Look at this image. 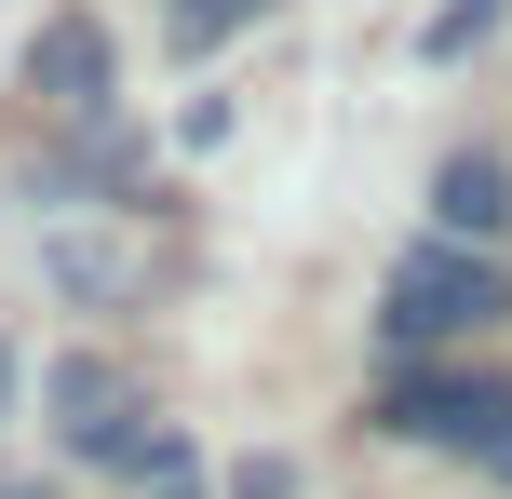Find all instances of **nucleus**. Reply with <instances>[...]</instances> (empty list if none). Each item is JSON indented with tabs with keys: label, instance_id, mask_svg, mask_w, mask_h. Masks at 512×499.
Instances as JSON below:
<instances>
[{
	"label": "nucleus",
	"instance_id": "7ed1b4c3",
	"mask_svg": "<svg viewBox=\"0 0 512 499\" xmlns=\"http://www.w3.org/2000/svg\"><path fill=\"white\" fill-rule=\"evenodd\" d=\"M27 95H41L54 122H108V27H95V14H41V41H27Z\"/></svg>",
	"mask_w": 512,
	"mask_h": 499
},
{
	"label": "nucleus",
	"instance_id": "f257e3e1",
	"mask_svg": "<svg viewBox=\"0 0 512 499\" xmlns=\"http://www.w3.org/2000/svg\"><path fill=\"white\" fill-rule=\"evenodd\" d=\"M486 324H512V270L486 243H418V257H391V284H378V338L391 351H459V338H486Z\"/></svg>",
	"mask_w": 512,
	"mask_h": 499
},
{
	"label": "nucleus",
	"instance_id": "423d86ee",
	"mask_svg": "<svg viewBox=\"0 0 512 499\" xmlns=\"http://www.w3.org/2000/svg\"><path fill=\"white\" fill-rule=\"evenodd\" d=\"M41 270H54L68 297H95V311H108V297L135 284V243H108V230H54V243H41Z\"/></svg>",
	"mask_w": 512,
	"mask_h": 499
},
{
	"label": "nucleus",
	"instance_id": "6e6552de",
	"mask_svg": "<svg viewBox=\"0 0 512 499\" xmlns=\"http://www.w3.org/2000/svg\"><path fill=\"white\" fill-rule=\"evenodd\" d=\"M176 14V41H230V27H256V0H162Z\"/></svg>",
	"mask_w": 512,
	"mask_h": 499
},
{
	"label": "nucleus",
	"instance_id": "39448f33",
	"mask_svg": "<svg viewBox=\"0 0 512 499\" xmlns=\"http://www.w3.org/2000/svg\"><path fill=\"white\" fill-rule=\"evenodd\" d=\"M41 405H54V419H68V446H95L108 419H135V392H122V378L95 365V351H68V365L41 378Z\"/></svg>",
	"mask_w": 512,
	"mask_h": 499
},
{
	"label": "nucleus",
	"instance_id": "9b49d317",
	"mask_svg": "<svg viewBox=\"0 0 512 499\" xmlns=\"http://www.w3.org/2000/svg\"><path fill=\"white\" fill-rule=\"evenodd\" d=\"M162 499H189V486H162Z\"/></svg>",
	"mask_w": 512,
	"mask_h": 499
},
{
	"label": "nucleus",
	"instance_id": "9d476101",
	"mask_svg": "<svg viewBox=\"0 0 512 499\" xmlns=\"http://www.w3.org/2000/svg\"><path fill=\"white\" fill-rule=\"evenodd\" d=\"M0 499H41V486H0Z\"/></svg>",
	"mask_w": 512,
	"mask_h": 499
},
{
	"label": "nucleus",
	"instance_id": "0eeeda50",
	"mask_svg": "<svg viewBox=\"0 0 512 499\" xmlns=\"http://www.w3.org/2000/svg\"><path fill=\"white\" fill-rule=\"evenodd\" d=\"M499 14H512V0H432V27H418V54H432V68H459V54L486 41Z\"/></svg>",
	"mask_w": 512,
	"mask_h": 499
},
{
	"label": "nucleus",
	"instance_id": "f03ea898",
	"mask_svg": "<svg viewBox=\"0 0 512 499\" xmlns=\"http://www.w3.org/2000/svg\"><path fill=\"white\" fill-rule=\"evenodd\" d=\"M378 432H405V446H472V459H486L499 432H512V378H432V365H418V378L378 392Z\"/></svg>",
	"mask_w": 512,
	"mask_h": 499
},
{
	"label": "nucleus",
	"instance_id": "1a4fd4ad",
	"mask_svg": "<svg viewBox=\"0 0 512 499\" xmlns=\"http://www.w3.org/2000/svg\"><path fill=\"white\" fill-rule=\"evenodd\" d=\"M0 405H14V351H0Z\"/></svg>",
	"mask_w": 512,
	"mask_h": 499
},
{
	"label": "nucleus",
	"instance_id": "20e7f679",
	"mask_svg": "<svg viewBox=\"0 0 512 499\" xmlns=\"http://www.w3.org/2000/svg\"><path fill=\"white\" fill-rule=\"evenodd\" d=\"M432 230H445V243H499V230H512V176H499L486 149H459V162L432 176Z\"/></svg>",
	"mask_w": 512,
	"mask_h": 499
}]
</instances>
